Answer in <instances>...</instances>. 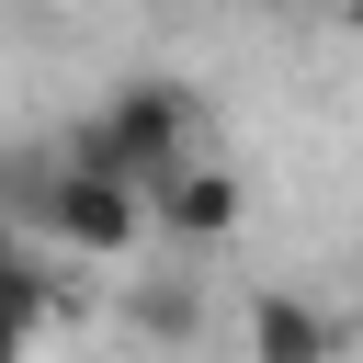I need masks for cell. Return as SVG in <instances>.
I'll list each match as a JSON object with an SVG mask.
<instances>
[{"label": "cell", "mask_w": 363, "mask_h": 363, "mask_svg": "<svg viewBox=\"0 0 363 363\" xmlns=\"http://www.w3.org/2000/svg\"><path fill=\"white\" fill-rule=\"evenodd\" d=\"M182 136H193V102H182V79H125V91H113V102H102V113L79 125L68 170L147 193L159 170H182Z\"/></svg>", "instance_id": "1"}, {"label": "cell", "mask_w": 363, "mask_h": 363, "mask_svg": "<svg viewBox=\"0 0 363 363\" xmlns=\"http://www.w3.org/2000/svg\"><path fill=\"white\" fill-rule=\"evenodd\" d=\"M45 216H57L68 250H136V227H147V204L125 182H91V170H57L45 182Z\"/></svg>", "instance_id": "2"}, {"label": "cell", "mask_w": 363, "mask_h": 363, "mask_svg": "<svg viewBox=\"0 0 363 363\" xmlns=\"http://www.w3.org/2000/svg\"><path fill=\"white\" fill-rule=\"evenodd\" d=\"M136 204H147V216H159V227H170V238H227V227H238V204H250V193H238V182H227V170H216V159H182V170H159V182H147V193H136Z\"/></svg>", "instance_id": "3"}, {"label": "cell", "mask_w": 363, "mask_h": 363, "mask_svg": "<svg viewBox=\"0 0 363 363\" xmlns=\"http://www.w3.org/2000/svg\"><path fill=\"white\" fill-rule=\"evenodd\" d=\"M250 352H261V363H329L340 329H329L306 295H261V306H250Z\"/></svg>", "instance_id": "4"}, {"label": "cell", "mask_w": 363, "mask_h": 363, "mask_svg": "<svg viewBox=\"0 0 363 363\" xmlns=\"http://www.w3.org/2000/svg\"><path fill=\"white\" fill-rule=\"evenodd\" d=\"M34 318H45V284L0 250V363H23V340H34Z\"/></svg>", "instance_id": "5"}]
</instances>
